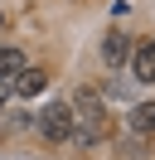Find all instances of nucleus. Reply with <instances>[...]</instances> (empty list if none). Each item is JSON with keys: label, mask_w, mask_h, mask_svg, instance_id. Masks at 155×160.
Here are the masks:
<instances>
[{"label": "nucleus", "mask_w": 155, "mask_h": 160, "mask_svg": "<svg viewBox=\"0 0 155 160\" xmlns=\"http://www.w3.org/2000/svg\"><path fill=\"white\" fill-rule=\"evenodd\" d=\"M131 78L136 82H155V39H145L141 49H131Z\"/></svg>", "instance_id": "obj_3"}, {"label": "nucleus", "mask_w": 155, "mask_h": 160, "mask_svg": "<svg viewBox=\"0 0 155 160\" xmlns=\"http://www.w3.org/2000/svg\"><path fill=\"white\" fill-rule=\"evenodd\" d=\"M34 126H39L44 141L63 146V141H73V107H68V102H48V107H39Z\"/></svg>", "instance_id": "obj_1"}, {"label": "nucleus", "mask_w": 155, "mask_h": 160, "mask_svg": "<svg viewBox=\"0 0 155 160\" xmlns=\"http://www.w3.org/2000/svg\"><path fill=\"white\" fill-rule=\"evenodd\" d=\"M0 29H5V10H0Z\"/></svg>", "instance_id": "obj_9"}, {"label": "nucleus", "mask_w": 155, "mask_h": 160, "mask_svg": "<svg viewBox=\"0 0 155 160\" xmlns=\"http://www.w3.org/2000/svg\"><path fill=\"white\" fill-rule=\"evenodd\" d=\"M126 58H131V39H126L121 29H112V34L102 39V63H107V68H121Z\"/></svg>", "instance_id": "obj_4"}, {"label": "nucleus", "mask_w": 155, "mask_h": 160, "mask_svg": "<svg viewBox=\"0 0 155 160\" xmlns=\"http://www.w3.org/2000/svg\"><path fill=\"white\" fill-rule=\"evenodd\" d=\"M10 97H15V92H10V78H0V107H5Z\"/></svg>", "instance_id": "obj_8"}, {"label": "nucleus", "mask_w": 155, "mask_h": 160, "mask_svg": "<svg viewBox=\"0 0 155 160\" xmlns=\"http://www.w3.org/2000/svg\"><path fill=\"white\" fill-rule=\"evenodd\" d=\"M126 126H131L136 136H155V102H136V107L126 112Z\"/></svg>", "instance_id": "obj_5"}, {"label": "nucleus", "mask_w": 155, "mask_h": 160, "mask_svg": "<svg viewBox=\"0 0 155 160\" xmlns=\"http://www.w3.org/2000/svg\"><path fill=\"white\" fill-rule=\"evenodd\" d=\"M68 107H73V112H92V107H102V97H97L92 88H78V92H73V102H68Z\"/></svg>", "instance_id": "obj_7"}, {"label": "nucleus", "mask_w": 155, "mask_h": 160, "mask_svg": "<svg viewBox=\"0 0 155 160\" xmlns=\"http://www.w3.org/2000/svg\"><path fill=\"white\" fill-rule=\"evenodd\" d=\"M24 63H29V58H24V49H10V44H5V49H0V78H15Z\"/></svg>", "instance_id": "obj_6"}, {"label": "nucleus", "mask_w": 155, "mask_h": 160, "mask_svg": "<svg viewBox=\"0 0 155 160\" xmlns=\"http://www.w3.org/2000/svg\"><path fill=\"white\" fill-rule=\"evenodd\" d=\"M44 88H48V73L44 68H29V63L10 78V92H15V97H39Z\"/></svg>", "instance_id": "obj_2"}]
</instances>
